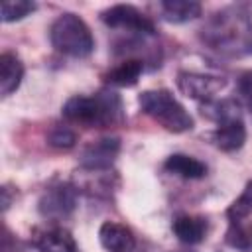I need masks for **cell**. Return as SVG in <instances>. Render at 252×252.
<instances>
[{"label": "cell", "mask_w": 252, "mask_h": 252, "mask_svg": "<svg viewBox=\"0 0 252 252\" xmlns=\"http://www.w3.org/2000/svg\"><path fill=\"white\" fill-rule=\"evenodd\" d=\"M199 39L205 47L228 55L244 57L252 53V14L242 6H228L203 24Z\"/></svg>", "instance_id": "cell-1"}, {"label": "cell", "mask_w": 252, "mask_h": 252, "mask_svg": "<svg viewBox=\"0 0 252 252\" xmlns=\"http://www.w3.org/2000/svg\"><path fill=\"white\" fill-rule=\"evenodd\" d=\"M63 118L83 128H112L124 122V104L118 93L104 89L94 94H75L63 104Z\"/></svg>", "instance_id": "cell-2"}, {"label": "cell", "mask_w": 252, "mask_h": 252, "mask_svg": "<svg viewBox=\"0 0 252 252\" xmlns=\"http://www.w3.org/2000/svg\"><path fill=\"white\" fill-rule=\"evenodd\" d=\"M203 114L217 122L213 132V142L222 152H236L246 142V126L242 120V112L236 100H209L203 106Z\"/></svg>", "instance_id": "cell-3"}, {"label": "cell", "mask_w": 252, "mask_h": 252, "mask_svg": "<svg viewBox=\"0 0 252 252\" xmlns=\"http://www.w3.org/2000/svg\"><path fill=\"white\" fill-rule=\"evenodd\" d=\"M140 108L144 114H148L152 120H156L159 126H163L169 132L181 134L193 128V118L185 110V106L165 89L156 91H144L138 96Z\"/></svg>", "instance_id": "cell-4"}, {"label": "cell", "mask_w": 252, "mask_h": 252, "mask_svg": "<svg viewBox=\"0 0 252 252\" xmlns=\"http://www.w3.org/2000/svg\"><path fill=\"white\" fill-rule=\"evenodd\" d=\"M49 39L59 53L69 57H87L94 49V37L89 26L83 18L71 12L55 18L49 30Z\"/></svg>", "instance_id": "cell-5"}, {"label": "cell", "mask_w": 252, "mask_h": 252, "mask_svg": "<svg viewBox=\"0 0 252 252\" xmlns=\"http://www.w3.org/2000/svg\"><path fill=\"white\" fill-rule=\"evenodd\" d=\"M100 20L114 30H128L130 33H140V35H154L156 33V26L154 22L140 12L138 8L130 6V4H116L106 8L100 14Z\"/></svg>", "instance_id": "cell-6"}, {"label": "cell", "mask_w": 252, "mask_h": 252, "mask_svg": "<svg viewBox=\"0 0 252 252\" xmlns=\"http://www.w3.org/2000/svg\"><path fill=\"white\" fill-rule=\"evenodd\" d=\"M77 207V189L71 183L49 185L39 199V213L45 219L61 220L69 217Z\"/></svg>", "instance_id": "cell-7"}, {"label": "cell", "mask_w": 252, "mask_h": 252, "mask_svg": "<svg viewBox=\"0 0 252 252\" xmlns=\"http://www.w3.org/2000/svg\"><path fill=\"white\" fill-rule=\"evenodd\" d=\"M222 77H213V75H203V73H189V71H179L177 73V87L179 91L195 100H213V96L224 87Z\"/></svg>", "instance_id": "cell-8"}, {"label": "cell", "mask_w": 252, "mask_h": 252, "mask_svg": "<svg viewBox=\"0 0 252 252\" xmlns=\"http://www.w3.org/2000/svg\"><path fill=\"white\" fill-rule=\"evenodd\" d=\"M120 152V140L114 136L91 142L81 154V167L89 171H106Z\"/></svg>", "instance_id": "cell-9"}, {"label": "cell", "mask_w": 252, "mask_h": 252, "mask_svg": "<svg viewBox=\"0 0 252 252\" xmlns=\"http://www.w3.org/2000/svg\"><path fill=\"white\" fill-rule=\"evenodd\" d=\"M98 240L104 250L108 252H134L136 248V236L134 232L120 222L106 220L98 228Z\"/></svg>", "instance_id": "cell-10"}, {"label": "cell", "mask_w": 252, "mask_h": 252, "mask_svg": "<svg viewBox=\"0 0 252 252\" xmlns=\"http://www.w3.org/2000/svg\"><path fill=\"white\" fill-rule=\"evenodd\" d=\"M33 246L39 252H77V244L71 232L61 226L37 230L33 234Z\"/></svg>", "instance_id": "cell-11"}, {"label": "cell", "mask_w": 252, "mask_h": 252, "mask_svg": "<svg viewBox=\"0 0 252 252\" xmlns=\"http://www.w3.org/2000/svg\"><path fill=\"white\" fill-rule=\"evenodd\" d=\"M24 79V63L16 53L4 51L0 55V93L4 96L12 94Z\"/></svg>", "instance_id": "cell-12"}, {"label": "cell", "mask_w": 252, "mask_h": 252, "mask_svg": "<svg viewBox=\"0 0 252 252\" xmlns=\"http://www.w3.org/2000/svg\"><path fill=\"white\" fill-rule=\"evenodd\" d=\"M171 228L183 244H199V242H203L209 224H207V219H203V217L179 215V217H175Z\"/></svg>", "instance_id": "cell-13"}, {"label": "cell", "mask_w": 252, "mask_h": 252, "mask_svg": "<svg viewBox=\"0 0 252 252\" xmlns=\"http://www.w3.org/2000/svg\"><path fill=\"white\" fill-rule=\"evenodd\" d=\"M142 71H144V61L130 57V59H124L122 63H118L116 67H112L104 75V81L114 87H134L138 83Z\"/></svg>", "instance_id": "cell-14"}, {"label": "cell", "mask_w": 252, "mask_h": 252, "mask_svg": "<svg viewBox=\"0 0 252 252\" xmlns=\"http://www.w3.org/2000/svg\"><path fill=\"white\" fill-rule=\"evenodd\" d=\"M163 20L173 24H185L201 16V4L195 0H163L159 2Z\"/></svg>", "instance_id": "cell-15"}, {"label": "cell", "mask_w": 252, "mask_h": 252, "mask_svg": "<svg viewBox=\"0 0 252 252\" xmlns=\"http://www.w3.org/2000/svg\"><path fill=\"white\" fill-rule=\"evenodd\" d=\"M163 167L169 171V173H175L179 177H185V179H201L207 175V165L203 161H199L197 158L193 156H187V154H173L165 159Z\"/></svg>", "instance_id": "cell-16"}, {"label": "cell", "mask_w": 252, "mask_h": 252, "mask_svg": "<svg viewBox=\"0 0 252 252\" xmlns=\"http://www.w3.org/2000/svg\"><path fill=\"white\" fill-rule=\"evenodd\" d=\"M250 215H252V181L246 183L244 191L226 209V217H228L230 224H238L244 219H248Z\"/></svg>", "instance_id": "cell-17"}, {"label": "cell", "mask_w": 252, "mask_h": 252, "mask_svg": "<svg viewBox=\"0 0 252 252\" xmlns=\"http://www.w3.org/2000/svg\"><path fill=\"white\" fill-rule=\"evenodd\" d=\"M37 4L30 2V0H6L2 2V22L10 24V22H18L26 16H30L32 12H35Z\"/></svg>", "instance_id": "cell-18"}, {"label": "cell", "mask_w": 252, "mask_h": 252, "mask_svg": "<svg viewBox=\"0 0 252 252\" xmlns=\"http://www.w3.org/2000/svg\"><path fill=\"white\" fill-rule=\"evenodd\" d=\"M75 142H77V134L69 126H63V124L53 126L47 134V144L55 150H71Z\"/></svg>", "instance_id": "cell-19"}, {"label": "cell", "mask_w": 252, "mask_h": 252, "mask_svg": "<svg viewBox=\"0 0 252 252\" xmlns=\"http://www.w3.org/2000/svg\"><path fill=\"white\" fill-rule=\"evenodd\" d=\"M226 242L232 248H238L242 252L252 250V226H244L242 222L230 224V228L226 232Z\"/></svg>", "instance_id": "cell-20"}, {"label": "cell", "mask_w": 252, "mask_h": 252, "mask_svg": "<svg viewBox=\"0 0 252 252\" xmlns=\"http://www.w3.org/2000/svg\"><path fill=\"white\" fill-rule=\"evenodd\" d=\"M238 89H240V93L244 94V98L252 104V71H246V73L240 75V79H238Z\"/></svg>", "instance_id": "cell-21"}, {"label": "cell", "mask_w": 252, "mask_h": 252, "mask_svg": "<svg viewBox=\"0 0 252 252\" xmlns=\"http://www.w3.org/2000/svg\"><path fill=\"white\" fill-rule=\"evenodd\" d=\"M175 252H191V250H175Z\"/></svg>", "instance_id": "cell-22"}]
</instances>
